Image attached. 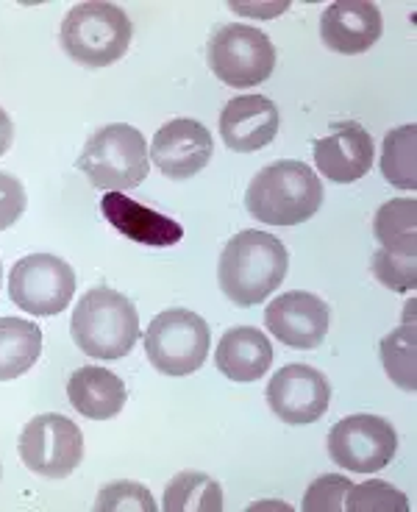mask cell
I'll list each match as a JSON object with an SVG mask.
<instances>
[{
	"label": "cell",
	"mask_w": 417,
	"mask_h": 512,
	"mask_svg": "<svg viewBox=\"0 0 417 512\" xmlns=\"http://www.w3.org/2000/svg\"><path fill=\"white\" fill-rule=\"evenodd\" d=\"M76 167L98 190H131L148 179L151 170L148 142L142 131L128 123L103 126L87 140Z\"/></svg>",
	"instance_id": "cell-5"
},
{
	"label": "cell",
	"mask_w": 417,
	"mask_h": 512,
	"mask_svg": "<svg viewBox=\"0 0 417 512\" xmlns=\"http://www.w3.org/2000/svg\"><path fill=\"white\" fill-rule=\"evenodd\" d=\"M95 512H156L151 490L137 482L106 485L95 499Z\"/></svg>",
	"instance_id": "cell-26"
},
{
	"label": "cell",
	"mask_w": 417,
	"mask_h": 512,
	"mask_svg": "<svg viewBox=\"0 0 417 512\" xmlns=\"http://www.w3.org/2000/svg\"><path fill=\"white\" fill-rule=\"evenodd\" d=\"M145 354L165 376H190L203 368L212 332L209 323L192 309H165L145 332Z\"/></svg>",
	"instance_id": "cell-7"
},
{
	"label": "cell",
	"mask_w": 417,
	"mask_h": 512,
	"mask_svg": "<svg viewBox=\"0 0 417 512\" xmlns=\"http://www.w3.org/2000/svg\"><path fill=\"white\" fill-rule=\"evenodd\" d=\"M134 37L128 14L117 3L89 0L73 6L62 20V48L84 67H109L126 56Z\"/></svg>",
	"instance_id": "cell-4"
},
{
	"label": "cell",
	"mask_w": 417,
	"mask_h": 512,
	"mask_svg": "<svg viewBox=\"0 0 417 512\" xmlns=\"http://www.w3.org/2000/svg\"><path fill=\"white\" fill-rule=\"evenodd\" d=\"M70 334L92 359L128 357L139 340L137 307L112 287H92L73 309Z\"/></svg>",
	"instance_id": "cell-3"
},
{
	"label": "cell",
	"mask_w": 417,
	"mask_h": 512,
	"mask_svg": "<svg viewBox=\"0 0 417 512\" xmlns=\"http://www.w3.org/2000/svg\"><path fill=\"white\" fill-rule=\"evenodd\" d=\"M384 34L381 9L370 0H337L320 17V37L326 48L342 56L370 51Z\"/></svg>",
	"instance_id": "cell-15"
},
{
	"label": "cell",
	"mask_w": 417,
	"mask_h": 512,
	"mask_svg": "<svg viewBox=\"0 0 417 512\" xmlns=\"http://www.w3.org/2000/svg\"><path fill=\"white\" fill-rule=\"evenodd\" d=\"M381 173L398 190H417V126L392 128L381 148Z\"/></svg>",
	"instance_id": "cell-23"
},
{
	"label": "cell",
	"mask_w": 417,
	"mask_h": 512,
	"mask_svg": "<svg viewBox=\"0 0 417 512\" xmlns=\"http://www.w3.org/2000/svg\"><path fill=\"white\" fill-rule=\"evenodd\" d=\"M329 304L315 293L292 290L273 298L265 309V323L278 343L298 351H309L323 343L329 332Z\"/></svg>",
	"instance_id": "cell-14"
},
{
	"label": "cell",
	"mask_w": 417,
	"mask_h": 512,
	"mask_svg": "<svg viewBox=\"0 0 417 512\" xmlns=\"http://www.w3.org/2000/svg\"><path fill=\"white\" fill-rule=\"evenodd\" d=\"M348 512H409V499L398 487L370 479L362 485H351V490L345 493V507Z\"/></svg>",
	"instance_id": "cell-25"
},
{
	"label": "cell",
	"mask_w": 417,
	"mask_h": 512,
	"mask_svg": "<svg viewBox=\"0 0 417 512\" xmlns=\"http://www.w3.org/2000/svg\"><path fill=\"white\" fill-rule=\"evenodd\" d=\"M331 401V384L323 373L295 362V365H284L281 371L270 379L267 384V404L290 426H306V423L320 421Z\"/></svg>",
	"instance_id": "cell-12"
},
{
	"label": "cell",
	"mask_w": 417,
	"mask_h": 512,
	"mask_svg": "<svg viewBox=\"0 0 417 512\" xmlns=\"http://www.w3.org/2000/svg\"><path fill=\"white\" fill-rule=\"evenodd\" d=\"M351 490V479H345L340 474H326L312 482V487L306 490L304 512H342L345 507V493Z\"/></svg>",
	"instance_id": "cell-27"
},
{
	"label": "cell",
	"mask_w": 417,
	"mask_h": 512,
	"mask_svg": "<svg viewBox=\"0 0 417 512\" xmlns=\"http://www.w3.org/2000/svg\"><path fill=\"white\" fill-rule=\"evenodd\" d=\"M20 457L31 474L64 479L84 460V435L64 415H37L20 435Z\"/></svg>",
	"instance_id": "cell-10"
},
{
	"label": "cell",
	"mask_w": 417,
	"mask_h": 512,
	"mask_svg": "<svg viewBox=\"0 0 417 512\" xmlns=\"http://www.w3.org/2000/svg\"><path fill=\"white\" fill-rule=\"evenodd\" d=\"M376 162V142L359 123H337L329 137L315 142V165L320 176L337 184L365 179Z\"/></svg>",
	"instance_id": "cell-16"
},
{
	"label": "cell",
	"mask_w": 417,
	"mask_h": 512,
	"mask_svg": "<svg viewBox=\"0 0 417 512\" xmlns=\"http://www.w3.org/2000/svg\"><path fill=\"white\" fill-rule=\"evenodd\" d=\"M76 270L53 254L23 256L9 276V298L28 315L51 318L76 295Z\"/></svg>",
	"instance_id": "cell-9"
},
{
	"label": "cell",
	"mask_w": 417,
	"mask_h": 512,
	"mask_svg": "<svg viewBox=\"0 0 417 512\" xmlns=\"http://www.w3.org/2000/svg\"><path fill=\"white\" fill-rule=\"evenodd\" d=\"M101 212L117 234H123L126 240H134V243L170 248L184 240L181 223L131 201L126 192H106L101 198Z\"/></svg>",
	"instance_id": "cell-18"
},
{
	"label": "cell",
	"mask_w": 417,
	"mask_h": 512,
	"mask_svg": "<svg viewBox=\"0 0 417 512\" xmlns=\"http://www.w3.org/2000/svg\"><path fill=\"white\" fill-rule=\"evenodd\" d=\"M209 67L223 84L234 90L256 87L276 70V45L265 31L242 23H231L209 39Z\"/></svg>",
	"instance_id": "cell-8"
},
{
	"label": "cell",
	"mask_w": 417,
	"mask_h": 512,
	"mask_svg": "<svg viewBox=\"0 0 417 512\" xmlns=\"http://www.w3.org/2000/svg\"><path fill=\"white\" fill-rule=\"evenodd\" d=\"M165 512H223V490L201 471H181L170 479L162 496Z\"/></svg>",
	"instance_id": "cell-22"
},
{
	"label": "cell",
	"mask_w": 417,
	"mask_h": 512,
	"mask_svg": "<svg viewBox=\"0 0 417 512\" xmlns=\"http://www.w3.org/2000/svg\"><path fill=\"white\" fill-rule=\"evenodd\" d=\"M67 398L89 421H109L126 407V384L109 368H78L67 382Z\"/></svg>",
	"instance_id": "cell-20"
},
{
	"label": "cell",
	"mask_w": 417,
	"mask_h": 512,
	"mask_svg": "<svg viewBox=\"0 0 417 512\" xmlns=\"http://www.w3.org/2000/svg\"><path fill=\"white\" fill-rule=\"evenodd\" d=\"M278 123V109L270 98L237 95L220 112V137L231 151L253 154L276 140Z\"/></svg>",
	"instance_id": "cell-17"
},
{
	"label": "cell",
	"mask_w": 417,
	"mask_h": 512,
	"mask_svg": "<svg viewBox=\"0 0 417 512\" xmlns=\"http://www.w3.org/2000/svg\"><path fill=\"white\" fill-rule=\"evenodd\" d=\"M290 268V254L273 234L245 229L234 234L223 248L217 279L220 290L237 307H253L276 293Z\"/></svg>",
	"instance_id": "cell-1"
},
{
	"label": "cell",
	"mask_w": 417,
	"mask_h": 512,
	"mask_svg": "<svg viewBox=\"0 0 417 512\" xmlns=\"http://www.w3.org/2000/svg\"><path fill=\"white\" fill-rule=\"evenodd\" d=\"M323 184L306 162L278 159L253 176L245 206L253 220L267 226H298L317 215Z\"/></svg>",
	"instance_id": "cell-2"
},
{
	"label": "cell",
	"mask_w": 417,
	"mask_h": 512,
	"mask_svg": "<svg viewBox=\"0 0 417 512\" xmlns=\"http://www.w3.org/2000/svg\"><path fill=\"white\" fill-rule=\"evenodd\" d=\"M28 195L23 190V181L14 179L9 173H0V231L12 229L26 212Z\"/></svg>",
	"instance_id": "cell-28"
},
{
	"label": "cell",
	"mask_w": 417,
	"mask_h": 512,
	"mask_svg": "<svg viewBox=\"0 0 417 512\" xmlns=\"http://www.w3.org/2000/svg\"><path fill=\"white\" fill-rule=\"evenodd\" d=\"M329 454L345 471L376 474L398 454V435L379 415H348L329 432Z\"/></svg>",
	"instance_id": "cell-11"
},
{
	"label": "cell",
	"mask_w": 417,
	"mask_h": 512,
	"mask_svg": "<svg viewBox=\"0 0 417 512\" xmlns=\"http://www.w3.org/2000/svg\"><path fill=\"white\" fill-rule=\"evenodd\" d=\"M379 251L373 256V273L384 287L409 293L417 287V201L392 198L373 220Z\"/></svg>",
	"instance_id": "cell-6"
},
{
	"label": "cell",
	"mask_w": 417,
	"mask_h": 512,
	"mask_svg": "<svg viewBox=\"0 0 417 512\" xmlns=\"http://www.w3.org/2000/svg\"><path fill=\"white\" fill-rule=\"evenodd\" d=\"M381 362L384 371L392 382L398 384L406 393L417 390V326L415 320H409L404 326L392 329L381 340Z\"/></svg>",
	"instance_id": "cell-24"
},
{
	"label": "cell",
	"mask_w": 417,
	"mask_h": 512,
	"mask_svg": "<svg viewBox=\"0 0 417 512\" xmlns=\"http://www.w3.org/2000/svg\"><path fill=\"white\" fill-rule=\"evenodd\" d=\"M42 354V329L23 318H0V382L20 379Z\"/></svg>",
	"instance_id": "cell-21"
},
{
	"label": "cell",
	"mask_w": 417,
	"mask_h": 512,
	"mask_svg": "<svg viewBox=\"0 0 417 512\" xmlns=\"http://www.w3.org/2000/svg\"><path fill=\"white\" fill-rule=\"evenodd\" d=\"M215 365L231 382H256L273 365V346L262 329L237 326L220 337Z\"/></svg>",
	"instance_id": "cell-19"
},
{
	"label": "cell",
	"mask_w": 417,
	"mask_h": 512,
	"mask_svg": "<svg viewBox=\"0 0 417 512\" xmlns=\"http://www.w3.org/2000/svg\"><path fill=\"white\" fill-rule=\"evenodd\" d=\"M215 151V142L209 128L192 117H176L156 131L151 145L153 165L159 173L173 181H184L198 176L209 165Z\"/></svg>",
	"instance_id": "cell-13"
},
{
	"label": "cell",
	"mask_w": 417,
	"mask_h": 512,
	"mask_svg": "<svg viewBox=\"0 0 417 512\" xmlns=\"http://www.w3.org/2000/svg\"><path fill=\"white\" fill-rule=\"evenodd\" d=\"M0 279H3V262H0Z\"/></svg>",
	"instance_id": "cell-30"
},
{
	"label": "cell",
	"mask_w": 417,
	"mask_h": 512,
	"mask_svg": "<svg viewBox=\"0 0 417 512\" xmlns=\"http://www.w3.org/2000/svg\"><path fill=\"white\" fill-rule=\"evenodd\" d=\"M14 140V126H12V117L6 115V109L0 106V156L6 154L9 148H12Z\"/></svg>",
	"instance_id": "cell-29"
}]
</instances>
